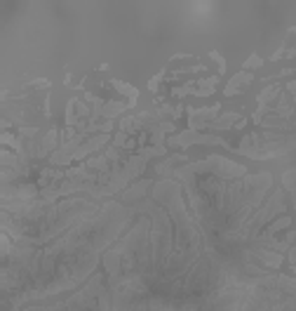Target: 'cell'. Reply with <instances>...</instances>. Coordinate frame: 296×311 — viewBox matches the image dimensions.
Segmentation results:
<instances>
[{"label":"cell","instance_id":"cell-7","mask_svg":"<svg viewBox=\"0 0 296 311\" xmlns=\"http://www.w3.org/2000/svg\"><path fill=\"white\" fill-rule=\"evenodd\" d=\"M54 146H57V130H50L47 137L42 139V146H40V153H38V156H47Z\"/></svg>","mask_w":296,"mask_h":311},{"label":"cell","instance_id":"cell-8","mask_svg":"<svg viewBox=\"0 0 296 311\" xmlns=\"http://www.w3.org/2000/svg\"><path fill=\"white\" fill-rule=\"evenodd\" d=\"M219 83V78H207V80H202L200 85H198V90H195V95L198 97H207L214 92V85Z\"/></svg>","mask_w":296,"mask_h":311},{"label":"cell","instance_id":"cell-5","mask_svg":"<svg viewBox=\"0 0 296 311\" xmlns=\"http://www.w3.org/2000/svg\"><path fill=\"white\" fill-rule=\"evenodd\" d=\"M148 189H150V182L144 179V182H139L137 186H132L129 191L122 193V196H120V201H127V203H129V201H139V198H144V196H146Z\"/></svg>","mask_w":296,"mask_h":311},{"label":"cell","instance_id":"cell-3","mask_svg":"<svg viewBox=\"0 0 296 311\" xmlns=\"http://www.w3.org/2000/svg\"><path fill=\"white\" fill-rule=\"evenodd\" d=\"M216 113H219V104L216 106H209V108H200V111H190V128L193 130L207 128V120L214 118Z\"/></svg>","mask_w":296,"mask_h":311},{"label":"cell","instance_id":"cell-6","mask_svg":"<svg viewBox=\"0 0 296 311\" xmlns=\"http://www.w3.org/2000/svg\"><path fill=\"white\" fill-rule=\"evenodd\" d=\"M125 108H127L125 102H108L106 108H101V113H104L106 118H113V116H118V113H122Z\"/></svg>","mask_w":296,"mask_h":311},{"label":"cell","instance_id":"cell-9","mask_svg":"<svg viewBox=\"0 0 296 311\" xmlns=\"http://www.w3.org/2000/svg\"><path fill=\"white\" fill-rule=\"evenodd\" d=\"M237 120V116L235 113H226L223 118H219V120H214V123H209L207 128H231V123H235Z\"/></svg>","mask_w":296,"mask_h":311},{"label":"cell","instance_id":"cell-4","mask_svg":"<svg viewBox=\"0 0 296 311\" xmlns=\"http://www.w3.org/2000/svg\"><path fill=\"white\" fill-rule=\"evenodd\" d=\"M252 83V73H237L235 78H233L231 83H228V87H226V95L233 97V95H237V92H242L244 85H249Z\"/></svg>","mask_w":296,"mask_h":311},{"label":"cell","instance_id":"cell-10","mask_svg":"<svg viewBox=\"0 0 296 311\" xmlns=\"http://www.w3.org/2000/svg\"><path fill=\"white\" fill-rule=\"evenodd\" d=\"M261 64H264V62H261L259 57H249V59H247V64H244V69H252V66H261Z\"/></svg>","mask_w":296,"mask_h":311},{"label":"cell","instance_id":"cell-2","mask_svg":"<svg viewBox=\"0 0 296 311\" xmlns=\"http://www.w3.org/2000/svg\"><path fill=\"white\" fill-rule=\"evenodd\" d=\"M264 210L270 215V219H273L275 215H280V212H285V196H282V191H275L273 198H268V201H266ZM256 247H259V243H256ZM256 247H254V250H256ZM254 250H252V264H254ZM254 267H256V264H254ZM256 269H259V267H256ZM261 271H264V269H261Z\"/></svg>","mask_w":296,"mask_h":311},{"label":"cell","instance_id":"cell-1","mask_svg":"<svg viewBox=\"0 0 296 311\" xmlns=\"http://www.w3.org/2000/svg\"><path fill=\"white\" fill-rule=\"evenodd\" d=\"M188 144H226L219 137H205V135H195V132H183L179 137H172L169 139V146H188Z\"/></svg>","mask_w":296,"mask_h":311}]
</instances>
